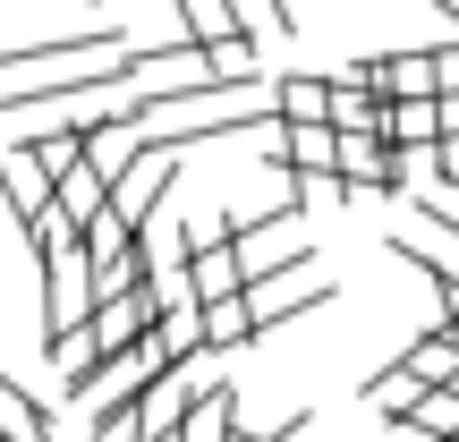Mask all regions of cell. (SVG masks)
<instances>
[{"instance_id":"5","label":"cell","mask_w":459,"mask_h":442,"mask_svg":"<svg viewBox=\"0 0 459 442\" xmlns=\"http://www.w3.org/2000/svg\"><path fill=\"white\" fill-rule=\"evenodd\" d=\"M332 179H341V196H358V187L400 196V153L383 136H332Z\"/></svg>"},{"instance_id":"16","label":"cell","mask_w":459,"mask_h":442,"mask_svg":"<svg viewBox=\"0 0 459 442\" xmlns=\"http://www.w3.org/2000/svg\"><path fill=\"white\" fill-rule=\"evenodd\" d=\"M434 94H459V43H434Z\"/></svg>"},{"instance_id":"2","label":"cell","mask_w":459,"mask_h":442,"mask_svg":"<svg viewBox=\"0 0 459 442\" xmlns=\"http://www.w3.org/2000/svg\"><path fill=\"white\" fill-rule=\"evenodd\" d=\"M85 315H94V264H85V238H68L43 256V341L77 332Z\"/></svg>"},{"instance_id":"1","label":"cell","mask_w":459,"mask_h":442,"mask_svg":"<svg viewBox=\"0 0 459 442\" xmlns=\"http://www.w3.org/2000/svg\"><path fill=\"white\" fill-rule=\"evenodd\" d=\"M119 51H128V34H119L111 17H85L77 34H43V43L0 51V77L9 85H51V77H85V68L119 60Z\"/></svg>"},{"instance_id":"19","label":"cell","mask_w":459,"mask_h":442,"mask_svg":"<svg viewBox=\"0 0 459 442\" xmlns=\"http://www.w3.org/2000/svg\"><path fill=\"white\" fill-rule=\"evenodd\" d=\"M426 9H434V17H451V26H459V0H426Z\"/></svg>"},{"instance_id":"18","label":"cell","mask_w":459,"mask_h":442,"mask_svg":"<svg viewBox=\"0 0 459 442\" xmlns=\"http://www.w3.org/2000/svg\"><path fill=\"white\" fill-rule=\"evenodd\" d=\"M264 17H273V26H281V34H290V26H298V9H290V0H264Z\"/></svg>"},{"instance_id":"9","label":"cell","mask_w":459,"mask_h":442,"mask_svg":"<svg viewBox=\"0 0 459 442\" xmlns=\"http://www.w3.org/2000/svg\"><path fill=\"white\" fill-rule=\"evenodd\" d=\"M400 375H409L417 392H451V383H459V349H451V332L426 324V332L409 341V358H400Z\"/></svg>"},{"instance_id":"12","label":"cell","mask_w":459,"mask_h":442,"mask_svg":"<svg viewBox=\"0 0 459 442\" xmlns=\"http://www.w3.org/2000/svg\"><path fill=\"white\" fill-rule=\"evenodd\" d=\"M17 153H26V162L43 170V187H60L68 170L85 162V145H77V119H60V128H34V136H17Z\"/></svg>"},{"instance_id":"4","label":"cell","mask_w":459,"mask_h":442,"mask_svg":"<svg viewBox=\"0 0 459 442\" xmlns=\"http://www.w3.org/2000/svg\"><path fill=\"white\" fill-rule=\"evenodd\" d=\"M332 298H341V281L315 273V281H298V290H290V281H247L238 307H247V324H255V341H264L273 324H290V315H315V307H332Z\"/></svg>"},{"instance_id":"8","label":"cell","mask_w":459,"mask_h":442,"mask_svg":"<svg viewBox=\"0 0 459 442\" xmlns=\"http://www.w3.org/2000/svg\"><path fill=\"white\" fill-rule=\"evenodd\" d=\"M366 85L375 102H434V51H383L366 60Z\"/></svg>"},{"instance_id":"20","label":"cell","mask_w":459,"mask_h":442,"mask_svg":"<svg viewBox=\"0 0 459 442\" xmlns=\"http://www.w3.org/2000/svg\"><path fill=\"white\" fill-rule=\"evenodd\" d=\"M85 9H94V0H85Z\"/></svg>"},{"instance_id":"11","label":"cell","mask_w":459,"mask_h":442,"mask_svg":"<svg viewBox=\"0 0 459 442\" xmlns=\"http://www.w3.org/2000/svg\"><path fill=\"white\" fill-rule=\"evenodd\" d=\"M230 426H238V392L204 375L196 383V409L179 417V434H170V442H230Z\"/></svg>"},{"instance_id":"15","label":"cell","mask_w":459,"mask_h":442,"mask_svg":"<svg viewBox=\"0 0 459 442\" xmlns=\"http://www.w3.org/2000/svg\"><path fill=\"white\" fill-rule=\"evenodd\" d=\"M34 434H51L43 400H34V392H17V375H0V442H34Z\"/></svg>"},{"instance_id":"3","label":"cell","mask_w":459,"mask_h":442,"mask_svg":"<svg viewBox=\"0 0 459 442\" xmlns=\"http://www.w3.org/2000/svg\"><path fill=\"white\" fill-rule=\"evenodd\" d=\"M196 383H204L196 358L170 366V375H153L145 392H136V409H128V442H170V434H179V417L196 409Z\"/></svg>"},{"instance_id":"13","label":"cell","mask_w":459,"mask_h":442,"mask_svg":"<svg viewBox=\"0 0 459 442\" xmlns=\"http://www.w3.org/2000/svg\"><path fill=\"white\" fill-rule=\"evenodd\" d=\"M196 341H204V358H230V349L255 341V324H247L238 298H221V307H196Z\"/></svg>"},{"instance_id":"7","label":"cell","mask_w":459,"mask_h":442,"mask_svg":"<svg viewBox=\"0 0 459 442\" xmlns=\"http://www.w3.org/2000/svg\"><path fill=\"white\" fill-rule=\"evenodd\" d=\"M77 145H85V170H94L102 187H119V170H128L136 153H145V136L128 128V111H102L94 128H77Z\"/></svg>"},{"instance_id":"6","label":"cell","mask_w":459,"mask_h":442,"mask_svg":"<svg viewBox=\"0 0 459 442\" xmlns=\"http://www.w3.org/2000/svg\"><path fill=\"white\" fill-rule=\"evenodd\" d=\"M170 179H179V153L145 145V153H136L128 170H119V187H111V196H102V204H111V213L128 221V230H145V221H153V196H162Z\"/></svg>"},{"instance_id":"14","label":"cell","mask_w":459,"mask_h":442,"mask_svg":"<svg viewBox=\"0 0 459 442\" xmlns=\"http://www.w3.org/2000/svg\"><path fill=\"white\" fill-rule=\"evenodd\" d=\"M0 196H9V213H17V221H26V213H43V204H51L43 170H34V162H26V153H17V145L0 153Z\"/></svg>"},{"instance_id":"17","label":"cell","mask_w":459,"mask_h":442,"mask_svg":"<svg viewBox=\"0 0 459 442\" xmlns=\"http://www.w3.org/2000/svg\"><path fill=\"white\" fill-rule=\"evenodd\" d=\"M434 179L459 187V136H443V145H434Z\"/></svg>"},{"instance_id":"10","label":"cell","mask_w":459,"mask_h":442,"mask_svg":"<svg viewBox=\"0 0 459 442\" xmlns=\"http://www.w3.org/2000/svg\"><path fill=\"white\" fill-rule=\"evenodd\" d=\"M170 9H179L187 43H247L255 51V26L238 17V0H170Z\"/></svg>"}]
</instances>
